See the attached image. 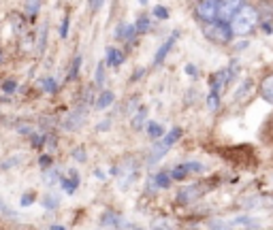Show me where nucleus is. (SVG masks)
I'll list each match as a JSON object with an SVG mask.
<instances>
[{"label":"nucleus","mask_w":273,"mask_h":230,"mask_svg":"<svg viewBox=\"0 0 273 230\" xmlns=\"http://www.w3.org/2000/svg\"><path fill=\"white\" fill-rule=\"evenodd\" d=\"M122 60H124V53H122L120 49L111 47V49L107 51V64H109V66H120Z\"/></svg>","instance_id":"obj_7"},{"label":"nucleus","mask_w":273,"mask_h":230,"mask_svg":"<svg viewBox=\"0 0 273 230\" xmlns=\"http://www.w3.org/2000/svg\"><path fill=\"white\" fill-rule=\"evenodd\" d=\"M148 26H150L148 17H141V20L135 24V30H137V32H145V30H148Z\"/></svg>","instance_id":"obj_17"},{"label":"nucleus","mask_w":273,"mask_h":230,"mask_svg":"<svg viewBox=\"0 0 273 230\" xmlns=\"http://www.w3.org/2000/svg\"><path fill=\"white\" fill-rule=\"evenodd\" d=\"M49 162H51V160H49L47 156H43V158H41V164H49Z\"/></svg>","instance_id":"obj_29"},{"label":"nucleus","mask_w":273,"mask_h":230,"mask_svg":"<svg viewBox=\"0 0 273 230\" xmlns=\"http://www.w3.org/2000/svg\"><path fill=\"white\" fill-rule=\"evenodd\" d=\"M148 135H150L152 139H162V137H165V130H162L160 124L150 122V124H148Z\"/></svg>","instance_id":"obj_10"},{"label":"nucleus","mask_w":273,"mask_h":230,"mask_svg":"<svg viewBox=\"0 0 273 230\" xmlns=\"http://www.w3.org/2000/svg\"><path fill=\"white\" fill-rule=\"evenodd\" d=\"M113 100H116V96H113V92H109V90H105V92H100V96H98V100H96V107L98 109H107Z\"/></svg>","instance_id":"obj_8"},{"label":"nucleus","mask_w":273,"mask_h":230,"mask_svg":"<svg viewBox=\"0 0 273 230\" xmlns=\"http://www.w3.org/2000/svg\"><path fill=\"white\" fill-rule=\"evenodd\" d=\"M231 224H233V226H248V228H256V226H258V224H256L252 218H246V215H241V218L233 220Z\"/></svg>","instance_id":"obj_14"},{"label":"nucleus","mask_w":273,"mask_h":230,"mask_svg":"<svg viewBox=\"0 0 273 230\" xmlns=\"http://www.w3.org/2000/svg\"><path fill=\"white\" fill-rule=\"evenodd\" d=\"M103 81H105V66H103V62H100L98 68H96V75H94V83L103 85Z\"/></svg>","instance_id":"obj_16"},{"label":"nucleus","mask_w":273,"mask_h":230,"mask_svg":"<svg viewBox=\"0 0 273 230\" xmlns=\"http://www.w3.org/2000/svg\"><path fill=\"white\" fill-rule=\"evenodd\" d=\"M254 230H258V228H254Z\"/></svg>","instance_id":"obj_32"},{"label":"nucleus","mask_w":273,"mask_h":230,"mask_svg":"<svg viewBox=\"0 0 273 230\" xmlns=\"http://www.w3.org/2000/svg\"><path fill=\"white\" fill-rule=\"evenodd\" d=\"M173 43H175V34L171 36V39L165 43V45H162L160 49H158V53H156V57H154V62H156V64H160V62L165 60V55L169 53V49H171V47H173Z\"/></svg>","instance_id":"obj_9"},{"label":"nucleus","mask_w":273,"mask_h":230,"mask_svg":"<svg viewBox=\"0 0 273 230\" xmlns=\"http://www.w3.org/2000/svg\"><path fill=\"white\" fill-rule=\"evenodd\" d=\"M186 73H190V75H194L196 70H194V66H186Z\"/></svg>","instance_id":"obj_27"},{"label":"nucleus","mask_w":273,"mask_h":230,"mask_svg":"<svg viewBox=\"0 0 273 230\" xmlns=\"http://www.w3.org/2000/svg\"><path fill=\"white\" fill-rule=\"evenodd\" d=\"M209 226L215 228V230H226V228H228V224H224V222H213V220L209 222Z\"/></svg>","instance_id":"obj_22"},{"label":"nucleus","mask_w":273,"mask_h":230,"mask_svg":"<svg viewBox=\"0 0 273 230\" xmlns=\"http://www.w3.org/2000/svg\"><path fill=\"white\" fill-rule=\"evenodd\" d=\"M135 32H137V30H135V26H122V28H118L116 36H118V39H131Z\"/></svg>","instance_id":"obj_13"},{"label":"nucleus","mask_w":273,"mask_h":230,"mask_svg":"<svg viewBox=\"0 0 273 230\" xmlns=\"http://www.w3.org/2000/svg\"><path fill=\"white\" fill-rule=\"evenodd\" d=\"M5 90H9V92H11V90H15V83H7V85H5Z\"/></svg>","instance_id":"obj_28"},{"label":"nucleus","mask_w":273,"mask_h":230,"mask_svg":"<svg viewBox=\"0 0 273 230\" xmlns=\"http://www.w3.org/2000/svg\"><path fill=\"white\" fill-rule=\"evenodd\" d=\"M241 7H243V0H218V20L231 22Z\"/></svg>","instance_id":"obj_2"},{"label":"nucleus","mask_w":273,"mask_h":230,"mask_svg":"<svg viewBox=\"0 0 273 230\" xmlns=\"http://www.w3.org/2000/svg\"><path fill=\"white\" fill-rule=\"evenodd\" d=\"M58 179V170H47L45 172V181H56Z\"/></svg>","instance_id":"obj_24"},{"label":"nucleus","mask_w":273,"mask_h":230,"mask_svg":"<svg viewBox=\"0 0 273 230\" xmlns=\"http://www.w3.org/2000/svg\"><path fill=\"white\" fill-rule=\"evenodd\" d=\"M188 175H190L188 164H179L175 170H171V179H184V177H188Z\"/></svg>","instance_id":"obj_11"},{"label":"nucleus","mask_w":273,"mask_h":230,"mask_svg":"<svg viewBox=\"0 0 273 230\" xmlns=\"http://www.w3.org/2000/svg\"><path fill=\"white\" fill-rule=\"evenodd\" d=\"M66 28H68V17H64V22H62V30H60V36H66Z\"/></svg>","instance_id":"obj_26"},{"label":"nucleus","mask_w":273,"mask_h":230,"mask_svg":"<svg viewBox=\"0 0 273 230\" xmlns=\"http://www.w3.org/2000/svg\"><path fill=\"white\" fill-rule=\"evenodd\" d=\"M256 24H258V13H256V9H252V7H241L235 13V17L231 20V32L243 36V34H248L250 30H254Z\"/></svg>","instance_id":"obj_1"},{"label":"nucleus","mask_w":273,"mask_h":230,"mask_svg":"<svg viewBox=\"0 0 273 230\" xmlns=\"http://www.w3.org/2000/svg\"><path fill=\"white\" fill-rule=\"evenodd\" d=\"M88 3H90V9H92V11H98L100 7H103L105 0H88Z\"/></svg>","instance_id":"obj_23"},{"label":"nucleus","mask_w":273,"mask_h":230,"mask_svg":"<svg viewBox=\"0 0 273 230\" xmlns=\"http://www.w3.org/2000/svg\"><path fill=\"white\" fill-rule=\"evenodd\" d=\"M30 203H32V194H26V196L22 198V205L26 207V205H30Z\"/></svg>","instance_id":"obj_25"},{"label":"nucleus","mask_w":273,"mask_h":230,"mask_svg":"<svg viewBox=\"0 0 273 230\" xmlns=\"http://www.w3.org/2000/svg\"><path fill=\"white\" fill-rule=\"evenodd\" d=\"M179 137H181V128H173V130H171L169 135H165V137L160 139V143H158V145H160L162 149H169Z\"/></svg>","instance_id":"obj_5"},{"label":"nucleus","mask_w":273,"mask_h":230,"mask_svg":"<svg viewBox=\"0 0 273 230\" xmlns=\"http://www.w3.org/2000/svg\"><path fill=\"white\" fill-rule=\"evenodd\" d=\"M261 92H263V98L267 100V103L273 105V75L265 77V81L261 85Z\"/></svg>","instance_id":"obj_6"},{"label":"nucleus","mask_w":273,"mask_h":230,"mask_svg":"<svg viewBox=\"0 0 273 230\" xmlns=\"http://www.w3.org/2000/svg\"><path fill=\"white\" fill-rule=\"evenodd\" d=\"M231 28H226L222 22L220 24H215V22H211L207 28H205V36H209L211 41H215V43H226L228 39H231Z\"/></svg>","instance_id":"obj_3"},{"label":"nucleus","mask_w":273,"mask_h":230,"mask_svg":"<svg viewBox=\"0 0 273 230\" xmlns=\"http://www.w3.org/2000/svg\"><path fill=\"white\" fill-rule=\"evenodd\" d=\"M139 3H141V5H145V3H148V0H139Z\"/></svg>","instance_id":"obj_30"},{"label":"nucleus","mask_w":273,"mask_h":230,"mask_svg":"<svg viewBox=\"0 0 273 230\" xmlns=\"http://www.w3.org/2000/svg\"><path fill=\"white\" fill-rule=\"evenodd\" d=\"M43 88H45L47 92H56V79L45 77V79H43Z\"/></svg>","instance_id":"obj_18"},{"label":"nucleus","mask_w":273,"mask_h":230,"mask_svg":"<svg viewBox=\"0 0 273 230\" xmlns=\"http://www.w3.org/2000/svg\"><path fill=\"white\" fill-rule=\"evenodd\" d=\"M196 13H198L201 20L213 22L218 17V0H201L198 7H196Z\"/></svg>","instance_id":"obj_4"},{"label":"nucleus","mask_w":273,"mask_h":230,"mask_svg":"<svg viewBox=\"0 0 273 230\" xmlns=\"http://www.w3.org/2000/svg\"><path fill=\"white\" fill-rule=\"evenodd\" d=\"M209 107L211 109L218 107V92H215V90H211V94H209Z\"/></svg>","instance_id":"obj_21"},{"label":"nucleus","mask_w":273,"mask_h":230,"mask_svg":"<svg viewBox=\"0 0 273 230\" xmlns=\"http://www.w3.org/2000/svg\"><path fill=\"white\" fill-rule=\"evenodd\" d=\"M154 15H156V17H160V20H167V17H169V13H167L165 7H156V9H154Z\"/></svg>","instance_id":"obj_19"},{"label":"nucleus","mask_w":273,"mask_h":230,"mask_svg":"<svg viewBox=\"0 0 273 230\" xmlns=\"http://www.w3.org/2000/svg\"><path fill=\"white\" fill-rule=\"evenodd\" d=\"M156 185H158V188H167V185L171 183V175H169V172H160V175H156Z\"/></svg>","instance_id":"obj_15"},{"label":"nucleus","mask_w":273,"mask_h":230,"mask_svg":"<svg viewBox=\"0 0 273 230\" xmlns=\"http://www.w3.org/2000/svg\"><path fill=\"white\" fill-rule=\"evenodd\" d=\"M0 62H3V53H0Z\"/></svg>","instance_id":"obj_31"},{"label":"nucleus","mask_w":273,"mask_h":230,"mask_svg":"<svg viewBox=\"0 0 273 230\" xmlns=\"http://www.w3.org/2000/svg\"><path fill=\"white\" fill-rule=\"evenodd\" d=\"M60 183H62V188H64V192H68V194H73V192H75V188H77V175H75V172H73V179H62Z\"/></svg>","instance_id":"obj_12"},{"label":"nucleus","mask_w":273,"mask_h":230,"mask_svg":"<svg viewBox=\"0 0 273 230\" xmlns=\"http://www.w3.org/2000/svg\"><path fill=\"white\" fill-rule=\"evenodd\" d=\"M143 120H145V109H141V111H139V115H137V118L133 120V124H135V128H139V126L143 124Z\"/></svg>","instance_id":"obj_20"}]
</instances>
